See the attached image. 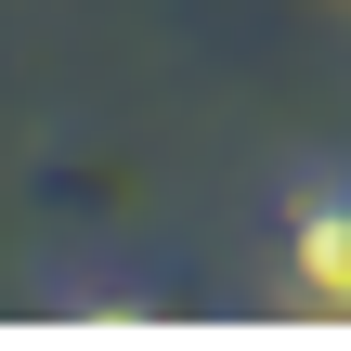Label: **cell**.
I'll return each mask as SVG.
<instances>
[{
  "mask_svg": "<svg viewBox=\"0 0 351 351\" xmlns=\"http://www.w3.org/2000/svg\"><path fill=\"white\" fill-rule=\"evenodd\" d=\"M287 300L313 326H351V182L339 195H300V234H287Z\"/></svg>",
  "mask_w": 351,
  "mask_h": 351,
  "instance_id": "6da1fadb",
  "label": "cell"
}]
</instances>
